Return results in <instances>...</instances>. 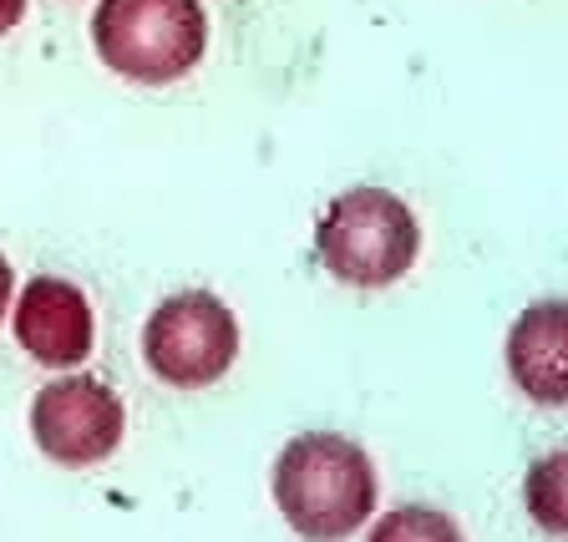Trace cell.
I'll return each instance as SVG.
<instances>
[{"instance_id":"obj_1","label":"cell","mask_w":568,"mask_h":542,"mask_svg":"<svg viewBox=\"0 0 568 542\" xmlns=\"http://www.w3.org/2000/svg\"><path fill=\"white\" fill-rule=\"evenodd\" d=\"M274 502L300 538L335 542L376 512V467L366 447L335 431H305L274 457Z\"/></svg>"},{"instance_id":"obj_2","label":"cell","mask_w":568,"mask_h":542,"mask_svg":"<svg viewBox=\"0 0 568 542\" xmlns=\"http://www.w3.org/2000/svg\"><path fill=\"white\" fill-rule=\"evenodd\" d=\"M320 264L355 289H386L416 264L422 228L406 198L390 188H345L325 203L315 224Z\"/></svg>"},{"instance_id":"obj_3","label":"cell","mask_w":568,"mask_h":542,"mask_svg":"<svg viewBox=\"0 0 568 542\" xmlns=\"http://www.w3.org/2000/svg\"><path fill=\"white\" fill-rule=\"evenodd\" d=\"M92 47L118 76L163 86L203 61L209 16L199 0H102L92 16Z\"/></svg>"},{"instance_id":"obj_4","label":"cell","mask_w":568,"mask_h":542,"mask_svg":"<svg viewBox=\"0 0 568 542\" xmlns=\"http://www.w3.org/2000/svg\"><path fill=\"white\" fill-rule=\"evenodd\" d=\"M142 355H148V370L178 390L213 386L239 360V319L209 289H183L148 315Z\"/></svg>"},{"instance_id":"obj_5","label":"cell","mask_w":568,"mask_h":542,"mask_svg":"<svg viewBox=\"0 0 568 542\" xmlns=\"http://www.w3.org/2000/svg\"><path fill=\"white\" fill-rule=\"evenodd\" d=\"M128 411L106 380L67 376L36 390L31 401V437L41 457L57 467H97L122 447Z\"/></svg>"},{"instance_id":"obj_6","label":"cell","mask_w":568,"mask_h":542,"mask_svg":"<svg viewBox=\"0 0 568 542\" xmlns=\"http://www.w3.org/2000/svg\"><path fill=\"white\" fill-rule=\"evenodd\" d=\"M16 340L41 366H82L92 355V305L77 284L41 274L16 299Z\"/></svg>"},{"instance_id":"obj_7","label":"cell","mask_w":568,"mask_h":542,"mask_svg":"<svg viewBox=\"0 0 568 542\" xmlns=\"http://www.w3.org/2000/svg\"><path fill=\"white\" fill-rule=\"evenodd\" d=\"M508 376L538 406H568V299L528 305L508 330Z\"/></svg>"},{"instance_id":"obj_8","label":"cell","mask_w":568,"mask_h":542,"mask_svg":"<svg viewBox=\"0 0 568 542\" xmlns=\"http://www.w3.org/2000/svg\"><path fill=\"white\" fill-rule=\"evenodd\" d=\"M523 502L544 532L568 538V447L532 461L528 477H523Z\"/></svg>"},{"instance_id":"obj_9","label":"cell","mask_w":568,"mask_h":542,"mask_svg":"<svg viewBox=\"0 0 568 542\" xmlns=\"http://www.w3.org/2000/svg\"><path fill=\"white\" fill-rule=\"evenodd\" d=\"M381 538H396V532H406V538H457V522L437 518V512H396V518L376 522Z\"/></svg>"},{"instance_id":"obj_10","label":"cell","mask_w":568,"mask_h":542,"mask_svg":"<svg viewBox=\"0 0 568 542\" xmlns=\"http://www.w3.org/2000/svg\"><path fill=\"white\" fill-rule=\"evenodd\" d=\"M11 289H16V274H11V264H6V254H0V319H6V309H11Z\"/></svg>"},{"instance_id":"obj_11","label":"cell","mask_w":568,"mask_h":542,"mask_svg":"<svg viewBox=\"0 0 568 542\" xmlns=\"http://www.w3.org/2000/svg\"><path fill=\"white\" fill-rule=\"evenodd\" d=\"M21 16H26V0H0V35L11 31V25L21 21Z\"/></svg>"}]
</instances>
